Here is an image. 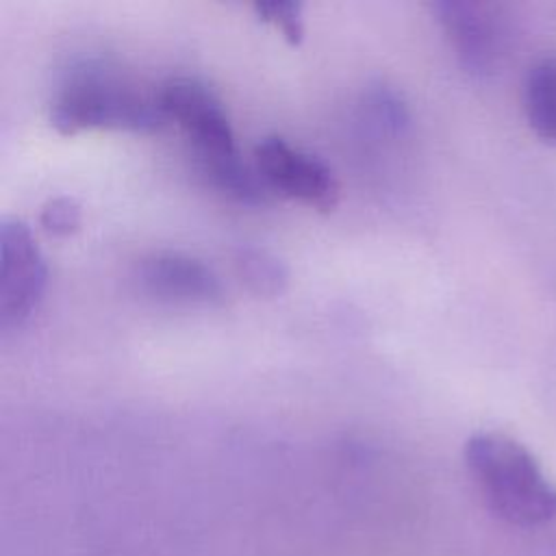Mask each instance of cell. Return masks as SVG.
<instances>
[{
	"mask_svg": "<svg viewBox=\"0 0 556 556\" xmlns=\"http://www.w3.org/2000/svg\"><path fill=\"white\" fill-rule=\"evenodd\" d=\"M165 122L150 96L102 61H80L65 72L50 102V124L61 135L83 130L152 132Z\"/></svg>",
	"mask_w": 556,
	"mask_h": 556,
	"instance_id": "1",
	"label": "cell"
},
{
	"mask_svg": "<svg viewBox=\"0 0 556 556\" xmlns=\"http://www.w3.org/2000/svg\"><path fill=\"white\" fill-rule=\"evenodd\" d=\"M465 465L489 510L513 526L556 519V484L534 456L500 432H476L465 443Z\"/></svg>",
	"mask_w": 556,
	"mask_h": 556,
	"instance_id": "2",
	"label": "cell"
},
{
	"mask_svg": "<svg viewBox=\"0 0 556 556\" xmlns=\"http://www.w3.org/2000/svg\"><path fill=\"white\" fill-rule=\"evenodd\" d=\"M48 282L46 258L26 222L0 224V328H20L37 308Z\"/></svg>",
	"mask_w": 556,
	"mask_h": 556,
	"instance_id": "3",
	"label": "cell"
},
{
	"mask_svg": "<svg viewBox=\"0 0 556 556\" xmlns=\"http://www.w3.org/2000/svg\"><path fill=\"white\" fill-rule=\"evenodd\" d=\"M156 100L163 117L187 132L198 159L237 152L226 104L202 78L172 76L156 89Z\"/></svg>",
	"mask_w": 556,
	"mask_h": 556,
	"instance_id": "4",
	"label": "cell"
},
{
	"mask_svg": "<svg viewBox=\"0 0 556 556\" xmlns=\"http://www.w3.org/2000/svg\"><path fill=\"white\" fill-rule=\"evenodd\" d=\"M254 165L271 193L324 213L332 211L339 202V182L332 169L319 156L289 143L280 135L263 137L256 143Z\"/></svg>",
	"mask_w": 556,
	"mask_h": 556,
	"instance_id": "5",
	"label": "cell"
},
{
	"mask_svg": "<svg viewBox=\"0 0 556 556\" xmlns=\"http://www.w3.org/2000/svg\"><path fill=\"white\" fill-rule=\"evenodd\" d=\"M137 282L143 293L165 304L213 306L224 300V285L215 269L202 258L156 250L137 265Z\"/></svg>",
	"mask_w": 556,
	"mask_h": 556,
	"instance_id": "6",
	"label": "cell"
},
{
	"mask_svg": "<svg viewBox=\"0 0 556 556\" xmlns=\"http://www.w3.org/2000/svg\"><path fill=\"white\" fill-rule=\"evenodd\" d=\"M432 9L460 63L469 72L484 74L497 63L502 50V28L493 7L469 0H441L434 2Z\"/></svg>",
	"mask_w": 556,
	"mask_h": 556,
	"instance_id": "7",
	"label": "cell"
},
{
	"mask_svg": "<svg viewBox=\"0 0 556 556\" xmlns=\"http://www.w3.org/2000/svg\"><path fill=\"white\" fill-rule=\"evenodd\" d=\"M198 167L202 176L215 187L219 193L228 195L241 204H265L271 195V189L263 180L258 167L248 163L239 150L228 154L202 156L198 159Z\"/></svg>",
	"mask_w": 556,
	"mask_h": 556,
	"instance_id": "8",
	"label": "cell"
},
{
	"mask_svg": "<svg viewBox=\"0 0 556 556\" xmlns=\"http://www.w3.org/2000/svg\"><path fill=\"white\" fill-rule=\"evenodd\" d=\"M523 111L534 135L545 143H556V56H541L528 67Z\"/></svg>",
	"mask_w": 556,
	"mask_h": 556,
	"instance_id": "9",
	"label": "cell"
},
{
	"mask_svg": "<svg viewBox=\"0 0 556 556\" xmlns=\"http://www.w3.org/2000/svg\"><path fill=\"white\" fill-rule=\"evenodd\" d=\"M235 269L241 282L256 295L274 298L287 289L289 269L287 265L269 250L245 245L235 254Z\"/></svg>",
	"mask_w": 556,
	"mask_h": 556,
	"instance_id": "10",
	"label": "cell"
},
{
	"mask_svg": "<svg viewBox=\"0 0 556 556\" xmlns=\"http://www.w3.org/2000/svg\"><path fill=\"white\" fill-rule=\"evenodd\" d=\"M256 15L263 22L274 24L289 43H300L304 37V17H302V4L291 0H269V2H256L254 4Z\"/></svg>",
	"mask_w": 556,
	"mask_h": 556,
	"instance_id": "11",
	"label": "cell"
},
{
	"mask_svg": "<svg viewBox=\"0 0 556 556\" xmlns=\"http://www.w3.org/2000/svg\"><path fill=\"white\" fill-rule=\"evenodd\" d=\"M80 204L70 195L50 198L39 213V224L54 237H70L80 228Z\"/></svg>",
	"mask_w": 556,
	"mask_h": 556,
	"instance_id": "12",
	"label": "cell"
},
{
	"mask_svg": "<svg viewBox=\"0 0 556 556\" xmlns=\"http://www.w3.org/2000/svg\"><path fill=\"white\" fill-rule=\"evenodd\" d=\"M367 106H369L374 119L380 122L384 128L402 130L408 124L406 102L402 100V96L395 89H391L387 85H378L367 93Z\"/></svg>",
	"mask_w": 556,
	"mask_h": 556,
	"instance_id": "13",
	"label": "cell"
}]
</instances>
